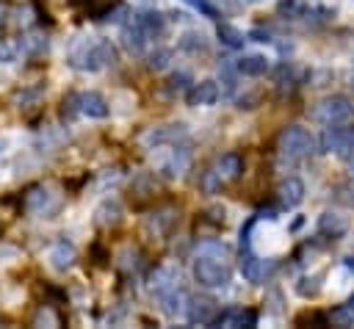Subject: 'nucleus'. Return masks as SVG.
<instances>
[{
    "instance_id": "f257e3e1",
    "label": "nucleus",
    "mask_w": 354,
    "mask_h": 329,
    "mask_svg": "<svg viewBox=\"0 0 354 329\" xmlns=\"http://www.w3.org/2000/svg\"><path fill=\"white\" fill-rule=\"evenodd\" d=\"M152 296L158 301V307L166 312V315H177L183 310V299H185V290H183V282H180V271L171 268V265H163L152 274Z\"/></svg>"
},
{
    "instance_id": "f03ea898",
    "label": "nucleus",
    "mask_w": 354,
    "mask_h": 329,
    "mask_svg": "<svg viewBox=\"0 0 354 329\" xmlns=\"http://www.w3.org/2000/svg\"><path fill=\"white\" fill-rule=\"evenodd\" d=\"M116 61H119V53H116V47L108 39L83 41L69 55V66L72 69H80V72H100L105 66H113Z\"/></svg>"
},
{
    "instance_id": "7ed1b4c3",
    "label": "nucleus",
    "mask_w": 354,
    "mask_h": 329,
    "mask_svg": "<svg viewBox=\"0 0 354 329\" xmlns=\"http://www.w3.org/2000/svg\"><path fill=\"white\" fill-rule=\"evenodd\" d=\"M318 149V141L299 124H290L279 133V141H277V152L285 163H299L304 158H310L313 152Z\"/></svg>"
},
{
    "instance_id": "20e7f679",
    "label": "nucleus",
    "mask_w": 354,
    "mask_h": 329,
    "mask_svg": "<svg viewBox=\"0 0 354 329\" xmlns=\"http://www.w3.org/2000/svg\"><path fill=\"white\" fill-rule=\"evenodd\" d=\"M194 276L202 288H227L232 279V268L227 260L213 257V254H196L194 260Z\"/></svg>"
},
{
    "instance_id": "39448f33",
    "label": "nucleus",
    "mask_w": 354,
    "mask_h": 329,
    "mask_svg": "<svg viewBox=\"0 0 354 329\" xmlns=\"http://www.w3.org/2000/svg\"><path fill=\"white\" fill-rule=\"evenodd\" d=\"M155 149V169L166 177H183L191 166V149L188 147H177V144H160V147H152Z\"/></svg>"
},
{
    "instance_id": "423d86ee",
    "label": "nucleus",
    "mask_w": 354,
    "mask_h": 329,
    "mask_svg": "<svg viewBox=\"0 0 354 329\" xmlns=\"http://www.w3.org/2000/svg\"><path fill=\"white\" fill-rule=\"evenodd\" d=\"M64 113H80L88 119H108L111 105L100 91H77L64 100Z\"/></svg>"
},
{
    "instance_id": "0eeeda50",
    "label": "nucleus",
    "mask_w": 354,
    "mask_h": 329,
    "mask_svg": "<svg viewBox=\"0 0 354 329\" xmlns=\"http://www.w3.org/2000/svg\"><path fill=\"white\" fill-rule=\"evenodd\" d=\"M351 111H354V105H351L348 97H343V94H332V97H324V100L313 108V116H315L318 122H324V124H337V122L348 119Z\"/></svg>"
},
{
    "instance_id": "6e6552de",
    "label": "nucleus",
    "mask_w": 354,
    "mask_h": 329,
    "mask_svg": "<svg viewBox=\"0 0 354 329\" xmlns=\"http://www.w3.org/2000/svg\"><path fill=\"white\" fill-rule=\"evenodd\" d=\"M188 138V127L185 124H160V127H149L144 135H141V144L144 147H160V144H177Z\"/></svg>"
},
{
    "instance_id": "1a4fd4ad",
    "label": "nucleus",
    "mask_w": 354,
    "mask_h": 329,
    "mask_svg": "<svg viewBox=\"0 0 354 329\" xmlns=\"http://www.w3.org/2000/svg\"><path fill=\"white\" fill-rule=\"evenodd\" d=\"M216 312H218V304L210 296H194L185 304V315H188V323L191 326H210V321L216 318Z\"/></svg>"
},
{
    "instance_id": "9d476101",
    "label": "nucleus",
    "mask_w": 354,
    "mask_h": 329,
    "mask_svg": "<svg viewBox=\"0 0 354 329\" xmlns=\"http://www.w3.org/2000/svg\"><path fill=\"white\" fill-rule=\"evenodd\" d=\"M25 207H28L30 213L50 216V213H55V207H58V196H55L50 188L36 185V188H30V191L25 194Z\"/></svg>"
},
{
    "instance_id": "9b49d317",
    "label": "nucleus",
    "mask_w": 354,
    "mask_h": 329,
    "mask_svg": "<svg viewBox=\"0 0 354 329\" xmlns=\"http://www.w3.org/2000/svg\"><path fill=\"white\" fill-rule=\"evenodd\" d=\"M218 86L216 80H202V83H194L188 91H185V102L191 108H205V105H213L218 100Z\"/></svg>"
},
{
    "instance_id": "f8f14e48",
    "label": "nucleus",
    "mask_w": 354,
    "mask_h": 329,
    "mask_svg": "<svg viewBox=\"0 0 354 329\" xmlns=\"http://www.w3.org/2000/svg\"><path fill=\"white\" fill-rule=\"evenodd\" d=\"M210 326H257V312L254 310H241V307H230L224 312H216V318L210 321Z\"/></svg>"
},
{
    "instance_id": "ddd939ff",
    "label": "nucleus",
    "mask_w": 354,
    "mask_h": 329,
    "mask_svg": "<svg viewBox=\"0 0 354 329\" xmlns=\"http://www.w3.org/2000/svg\"><path fill=\"white\" fill-rule=\"evenodd\" d=\"M147 41H149L147 30L136 22V17H130V22L122 28V44H124V50L133 53V55H141L147 50Z\"/></svg>"
},
{
    "instance_id": "4468645a",
    "label": "nucleus",
    "mask_w": 354,
    "mask_h": 329,
    "mask_svg": "<svg viewBox=\"0 0 354 329\" xmlns=\"http://www.w3.org/2000/svg\"><path fill=\"white\" fill-rule=\"evenodd\" d=\"M304 199V182L299 180V177H288V180H282L279 182V188H277V202H279V207H296L299 202Z\"/></svg>"
},
{
    "instance_id": "2eb2a0df",
    "label": "nucleus",
    "mask_w": 354,
    "mask_h": 329,
    "mask_svg": "<svg viewBox=\"0 0 354 329\" xmlns=\"http://www.w3.org/2000/svg\"><path fill=\"white\" fill-rule=\"evenodd\" d=\"M351 135H354V130H351V127L329 124V127L321 133V138H318V152H337V149H340Z\"/></svg>"
},
{
    "instance_id": "dca6fc26",
    "label": "nucleus",
    "mask_w": 354,
    "mask_h": 329,
    "mask_svg": "<svg viewBox=\"0 0 354 329\" xmlns=\"http://www.w3.org/2000/svg\"><path fill=\"white\" fill-rule=\"evenodd\" d=\"M348 232V221L343 218V216H337V213H321V218H318V235L321 238H329V241H337V238H343Z\"/></svg>"
},
{
    "instance_id": "f3484780",
    "label": "nucleus",
    "mask_w": 354,
    "mask_h": 329,
    "mask_svg": "<svg viewBox=\"0 0 354 329\" xmlns=\"http://www.w3.org/2000/svg\"><path fill=\"white\" fill-rule=\"evenodd\" d=\"M133 17H136V22L147 30L149 39H155V36H160V33L166 30V17H163L160 11H155V8H144V11L133 14Z\"/></svg>"
},
{
    "instance_id": "a211bd4d",
    "label": "nucleus",
    "mask_w": 354,
    "mask_h": 329,
    "mask_svg": "<svg viewBox=\"0 0 354 329\" xmlns=\"http://www.w3.org/2000/svg\"><path fill=\"white\" fill-rule=\"evenodd\" d=\"M235 72L238 75H246V77H260L268 72V58L260 55V53H252V55H243L235 61Z\"/></svg>"
},
{
    "instance_id": "6ab92c4d",
    "label": "nucleus",
    "mask_w": 354,
    "mask_h": 329,
    "mask_svg": "<svg viewBox=\"0 0 354 329\" xmlns=\"http://www.w3.org/2000/svg\"><path fill=\"white\" fill-rule=\"evenodd\" d=\"M158 191H160V182L155 180L152 171H138V174L133 177L130 194H136V199H152Z\"/></svg>"
},
{
    "instance_id": "aec40b11",
    "label": "nucleus",
    "mask_w": 354,
    "mask_h": 329,
    "mask_svg": "<svg viewBox=\"0 0 354 329\" xmlns=\"http://www.w3.org/2000/svg\"><path fill=\"white\" fill-rule=\"evenodd\" d=\"M94 221H97L100 227H116V224H122V205H119L116 199L100 202L97 210H94Z\"/></svg>"
},
{
    "instance_id": "412c9836",
    "label": "nucleus",
    "mask_w": 354,
    "mask_h": 329,
    "mask_svg": "<svg viewBox=\"0 0 354 329\" xmlns=\"http://www.w3.org/2000/svg\"><path fill=\"white\" fill-rule=\"evenodd\" d=\"M50 263H53L55 271H66V268H72V263H75V246H72L66 238H61V241L50 249Z\"/></svg>"
},
{
    "instance_id": "4be33fe9",
    "label": "nucleus",
    "mask_w": 354,
    "mask_h": 329,
    "mask_svg": "<svg viewBox=\"0 0 354 329\" xmlns=\"http://www.w3.org/2000/svg\"><path fill=\"white\" fill-rule=\"evenodd\" d=\"M266 271H268V265H266L260 257H254L249 249L241 252V274H243V279H249V282H260V279L266 276Z\"/></svg>"
},
{
    "instance_id": "5701e85b",
    "label": "nucleus",
    "mask_w": 354,
    "mask_h": 329,
    "mask_svg": "<svg viewBox=\"0 0 354 329\" xmlns=\"http://www.w3.org/2000/svg\"><path fill=\"white\" fill-rule=\"evenodd\" d=\"M216 171L224 177V182H227V180H238V177L243 174V158H241L238 152H227V155L218 158Z\"/></svg>"
},
{
    "instance_id": "b1692460",
    "label": "nucleus",
    "mask_w": 354,
    "mask_h": 329,
    "mask_svg": "<svg viewBox=\"0 0 354 329\" xmlns=\"http://www.w3.org/2000/svg\"><path fill=\"white\" fill-rule=\"evenodd\" d=\"M174 221H177L174 210H158V213H152V216L147 218V229H149V235L160 238V235H166V232L174 227Z\"/></svg>"
},
{
    "instance_id": "393cba45",
    "label": "nucleus",
    "mask_w": 354,
    "mask_h": 329,
    "mask_svg": "<svg viewBox=\"0 0 354 329\" xmlns=\"http://www.w3.org/2000/svg\"><path fill=\"white\" fill-rule=\"evenodd\" d=\"M177 44H180V50H183V53H191V55H199V53H207V50H210V44H207L205 33H196V30L183 33Z\"/></svg>"
},
{
    "instance_id": "a878e982",
    "label": "nucleus",
    "mask_w": 354,
    "mask_h": 329,
    "mask_svg": "<svg viewBox=\"0 0 354 329\" xmlns=\"http://www.w3.org/2000/svg\"><path fill=\"white\" fill-rule=\"evenodd\" d=\"M216 36H218V41H221L224 47H230V50H241L243 41H246V36H243L238 28L227 25V22H221V25L216 28Z\"/></svg>"
},
{
    "instance_id": "bb28decb",
    "label": "nucleus",
    "mask_w": 354,
    "mask_h": 329,
    "mask_svg": "<svg viewBox=\"0 0 354 329\" xmlns=\"http://www.w3.org/2000/svg\"><path fill=\"white\" fill-rule=\"evenodd\" d=\"M191 88V75L188 72H174L169 80H166V94L174 97V94H185Z\"/></svg>"
},
{
    "instance_id": "cd10ccee",
    "label": "nucleus",
    "mask_w": 354,
    "mask_h": 329,
    "mask_svg": "<svg viewBox=\"0 0 354 329\" xmlns=\"http://www.w3.org/2000/svg\"><path fill=\"white\" fill-rule=\"evenodd\" d=\"M169 64H171V50H169V47H158V50L149 53V58H147V66H149L152 72H163Z\"/></svg>"
},
{
    "instance_id": "c85d7f7f",
    "label": "nucleus",
    "mask_w": 354,
    "mask_h": 329,
    "mask_svg": "<svg viewBox=\"0 0 354 329\" xmlns=\"http://www.w3.org/2000/svg\"><path fill=\"white\" fill-rule=\"evenodd\" d=\"M22 53V44L17 39H0V64H14L17 55Z\"/></svg>"
},
{
    "instance_id": "c756f323",
    "label": "nucleus",
    "mask_w": 354,
    "mask_h": 329,
    "mask_svg": "<svg viewBox=\"0 0 354 329\" xmlns=\"http://www.w3.org/2000/svg\"><path fill=\"white\" fill-rule=\"evenodd\" d=\"M47 47H50L47 36H39V33H33V36L22 39V50H25L28 55H44V53H47Z\"/></svg>"
},
{
    "instance_id": "7c9ffc66",
    "label": "nucleus",
    "mask_w": 354,
    "mask_h": 329,
    "mask_svg": "<svg viewBox=\"0 0 354 329\" xmlns=\"http://www.w3.org/2000/svg\"><path fill=\"white\" fill-rule=\"evenodd\" d=\"M221 185H224V177H221L216 169L205 171V174H202V180H199V188H202L205 194H218V191H221Z\"/></svg>"
},
{
    "instance_id": "2f4dec72",
    "label": "nucleus",
    "mask_w": 354,
    "mask_h": 329,
    "mask_svg": "<svg viewBox=\"0 0 354 329\" xmlns=\"http://www.w3.org/2000/svg\"><path fill=\"white\" fill-rule=\"evenodd\" d=\"M299 296H315L321 290V274H313V276H301L299 285H296Z\"/></svg>"
},
{
    "instance_id": "473e14b6",
    "label": "nucleus",
    "mask_w": 354,
    "mask_h": 329,
    "mask_svg": "<svg viewBox=\"0 0 354 329\" xmlns=\"http://www.w3.org/2000/svg\"><path fill=\"white\" fill-rule=\"evenodd\" d=\"M196 254H213V257L227 260V257H230V249H227L224 243H218V241H205V243L199 246V252H196Z\"/></svg>"
},
{
    "instance_id": "72a5a7b5",
    "label": "nucleus",
    "mask_w": 354,
    "mask_h": 329,
    "mask_svg": "<svg viewBox=\"0 0 354 329\" xmlns=\"http://www.w3.org/2000/svg\"><path fill=\"white\" fill-rule=\"evenodd\" d=\"M183 3H188L194 11H199V14L207 17V19H218V8H216L210 0H183Z\"/></svg>"
},
{
    "instance_id": "f704fd0d",
    "label": "nucleus",
    "mask_w": 354,
    "mask_h": 329,
    "mask_svg": "<svg viewBox=\"0 0 354 329\" xmlns=\"http://www.w3.org/2000/svg\"><path fill=\"white\" fill-rule=\"evenodd\" d=\"M335 199H337V202H343V205H348V207H354V182L340 185V188L335 191Z\"/></svg>"
},
{
    "instance_id": "c9c22d12",
    "label": "nucleus",
    "mask_w": 354,
    "mask_h": 329,
    "mask_svg": "<svg viewBox=\"0 0 354 329\" xmlns=\"http://www.w3.org/2000/svg\"><path fill=\"white\" fill-rule=\"evenodd\" d=\"M329 321L337 323V326H351V323H354V312H351L348 307H343V310H335Z\"/></svg>"
},
{
    "instance_id": "e433bc0d",
    "label": "nucleus",
    "mask_w": 354,
    "mask_h": 329,
    "mask_svg": "<svg viewBox=\"0 0 354 329\" xmlns=\"http://www.w3.org/2000/svg\"><path fill=\"white\" fill-rule=\"evenodd\" d=\"M337 155H340V158H343V160H346V163L354 169V135H351V138H348V141H346V144L337 149Z\"/></svg>"
},
{
    "instance_id": "4c0bfd02",
    "label": "nucleus",
    "mask_w": 354,
    "mask_h": 329,
    "mask_svg": "<svg viewBox=\"0 0 354 329\" xmlns=\"http://www.w3.org/2000/svg\"><path fill=\"white\" fill-rule=\"evenodd\" d=\"M39 94H41V86H36V88H28V91H22V94H17V102H30V100H39ZM19 105V108H22Z\"/></svg>"
},
{
    "instance_id": "58836bf2",
    "label": "nucleus",
    "mask_w": 354,
    "mask_h": 329,
    "mask_svg": "<svg viewBox=\"0 0 354 329\" xmlns=\"http://www.w3.org/2000/svg\"><path fill=\"white\" fill-rule=\"evenodd\" d=\"M246 36H249V39H254V41H271V33H268V30H263V28H252Z\"/></svg>"
},
{
    "instance_id": "ea45409f",
    "label": "nucleus",
    "mask_w": 354,
    "mask_h": 329,
    "mask_svg": "<svg viewBox=\"0 0 354 329\" xmlns=\"http://www.w3.org/2000/svg\"><path fill=\"white\" fill-rule=\"evenodd\" d=\"M346 307H348V310H351V312H354V293H351V296H348V301H346Z\"/></svg>"
},
{
    "instance_id": "a19ab883",
    "label": "nucleus",
    "mask_w": 354,
    "mask_h": 329,
    "mask_svg": "<svg viewBox=\"0 0 354 329\" xmlns=\"http://www.w3.org/2000/svg\"><path fill=\"white\" fill-rule=\"evenodd\" d=\"M346 268H354V257H346Z\"/></svg>"
},
{
    "instance_id": "79ce46f5",
    "label": "nucleus",
    "mask_w": 354,
    "mask_h": 329,
    "mask_svg": "<svg viewBox=\"0 0 354 329\" xmlns=\"http://www.w3.org/2000/svg\"><path fill=\"white\" fill-rule=\"evenodd\" d=\"M69 3H75V6H80V3H83V0H69Z\"/></svg>"
},
{
    "instance_id": "37998d69",
    "label": "nucleus",
    "mask_w": 354,
    "mask_h": 329,
    "mask_svg": "<svg viewBox=\"0 0 354 329\" xmlns=\"http://www.w3.org/2000/svg\"><path fill=\"white\" fill-rule=\"evenodd\" d=\"M0 149H3V141H0Z\"/></svg>"
}]
</instances>
